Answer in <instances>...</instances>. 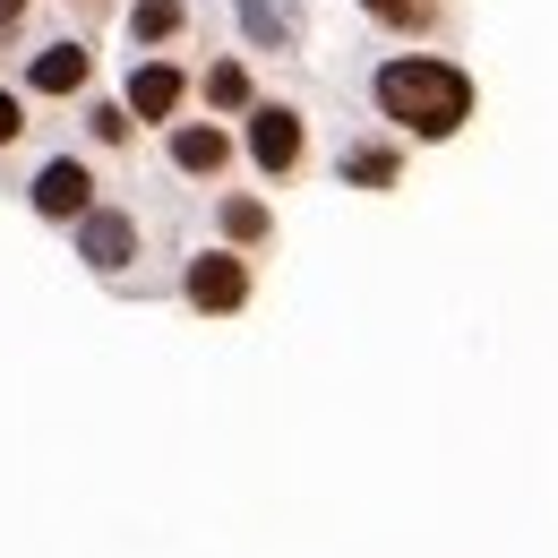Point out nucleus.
I'll list each match as a JSON object with an SVG mask.
<instances>
[{"label": "nucleus", "instance_id": "obj_1", "mask_svg": "<svg viewBox=\"0 0 558 558\" xmlns=\"http://www.w3.org/2000/svg\"><path fill=\"white\" fill-rule=\"evenodd\" d=\"M369 112L404 146H447V138L473 130L482 86H473L464 61H447V52H387V61L369 70Z\"/></svg>", "mask_w": 558, "mask_h": 558}, {"label": "nucleus", "instance_id": "obj_2", "mask_svg": "<svg viewBox=\"0 0 558 558\" xmlns=\"http://www.w3.org/2000/svg\"><path fill=\"white\" fill-rule=\"evenodd\" d=\"M241 155L258 163V181H301L310 172V112L283 95H258L241 112Z\"/></svg>", "mask_w": 558, "mask_h": 558}, {"label": "nucleus", "instance_id": "obj_3", "mask_svg": "<svg viewBox=\"0 0 558 558\" xmlns=\"http://www.w3.org/2000/svg\"><path fill=\"white\" fill-rule=\"evenodd\" d=\"M181 301L198 310V318H241L250 301H258V258L250 250H232V241H207L198 258H181Z\"/></svg>", "mask_w": 558, "mask_h": 558}, {"label": "nucleus", "instance_id": "obj_4", "mask_svg": "<svg viewBox=\"0 0 558 558\" xmlns=\"http://www.w3.org/2000/svg\"><path fill=\"white\" fill-rule=\"evenodd\" d=\"M163 163H172V172H181V181H232V163H241V130H232V121H172V130H163Z\"/></svg>", "mask_w": 558, "mask_h": 558}, {"label": "nucleus", "instance_id": "obj_5", "mask_svg": "<svg viewBox=\"0 0 558 558\" xmlns=\"http://www.w3.org/2000/svg\"><path fill=\"white\" fill-rule=\"evenodd\" d=\"M70 232H77V258H86L95 276H130V267L146 258V223L130 207H112V198H95Z\"/></svg>", "mask_w": 558, "mask_h": 558}, {"label": "nucleus", "instance_id": "obj_6", "mask_svg": "<svg viewBox=\"0 0 558 558\" xmlns=\"http://www.w3.org/2000/svg\"><path fill=\"white\" fill-rule=\"evenodd\" d=\"M17 86H26V104H35V95H44V104L95 95V44H86V35H52V44H35L26 70H17Z\"/></svg>", "mask_w": 558, "mask_h": 558}, {"label": "nucleus", "instance_id": "obj_7", "mask_svg": "<svg viewBox=\"0 0 558 558\" xmlns=\"http://www.w3.org/2000/svg\"><path fill=\"white\" fill-rule=\"evenodd\" d=\"M95 198H104V181H95V163H86V155H44V163H35V181H26V207L44 215V223H77Z\"/></svg>", "mask_w": 558, "mask_h": 558}, {"label": "nucleus", "instance_id": "obj_8", "mask_svg": "<svg viewBox=\"0 0 558 558\" xmlns=\"http://www.w3.org/2000/svg\"><path fill=\"white\" fill-rule=\"evenodd\" d=\"M190 95H198V77L181 70V61H172V52H146L138 70H130V86H121V104H130V112H138V130H172V121H181V104H190Z\"/></svg>", "mask_w": 558, "mask_h": 558}, {"label": "nucleus", "instance_id": "obj_9", "mask_svg": "<svg viewBox=\"0 0 558 558\" xmlns=\"http://www.w3.org/2000/svg\"><path fill=\"white\" fill-rule=\"evenodd\" d=\"M336 181L344 190H369V198H387V190H404V138L378 121L369 138H352L344 155H336Z\"/></svg>", "mask_w": 558, "mask_h": 558}, {"label": "nucleus", "instance_id": "obj_10", "mask_svg": "<svg viewBox=\"0 0 558 558\" xmlns=\"http://www.w3.org/2000/svg\"><path fill=\"white\" fill-rule=\"evenodd\" d=\"M215 241H232V250H267L276 241V207L258 198V190H215Z\"/></svg>", "mask_w": 558, "mask_h": 558}, {"label": "nucleus", "instance_id": "obj_11", "mask_svg": "<svg viewBox=\"0 0 558 558\" xmlns=\"http://www.w3.org/2000/svg\"><path fill=\"white\" fill-rule=\"evenodd\" d=\"M198 104H207L215 121H241V112L258 104V77H250V61H241V52H215L207 70H198Z\"/></svg>", "mask_w": 558, "mask_h": 558}, {"label": "nucleus", "instance_id": "obj_12", "mask_svg": "<svg viewBox=\"0 0 558 558\" xmlns=\"http://www.w3.org/2000/svg\"><path fill=\"white\" fill-rule=\"evenodd\" d=\"M378 35H396V44H429V35H447V0H352Z\"/></svg>", "mask_w": 558, "mask_h": 558}, {"label": "nucleus", "instance_id": "obj_13", "mask_svg": "<svg viewBox=\"0 0 558 558\" xmlns=\"http://www.w3.org/2000/svg\"><path fill=\"white\" fill-rule=\"evenodd\" d=\"M121 35H130V52H172L190 35V0H130Z\"/></svg>", "mask_w": 558, "mask_h": 558}, {"label": "nucleus", "instance_id": "obj_14", "mask_svg": "<svg viewBox=\"0 0 558 558\" xmlns=\"http://www.w3.org/2000/svg\"><path fill=\"white\" fill-rule=\"evenodd\" d=\"M86 146L130 155V146H138V112H130L121 95H86Z\"/></svg>", "mask_w": 558, "mask_h": 558}, {"label": "nucleus", "instance_id": "obj_15", "mask_svg": "<svg viewBox=\"0 0 558 558\" xmlns=\"http://www.w3.org/2000/svg\"><path fill=\"white\" fill-rule=\"evenodd\" d=\"M241 26H250L258 52H283V44L301 35V9H283V0H241Z\"/></svg>", "mask_w": 558, "mask_h": 558}, {"label": "nucleus", "instance_id": "obj_16", "mask_svg": "<svg viewBox=\"0 0 558 558\" xmlns=\"http://www.w3.org/2000/svg\"><path fill=\"white\" fill-rule=\"evenodd\" d=\"M26 138V86H0V155Z\"/></svg>", "mask_w": 558, "mask_h": 558}, {"label": "nucleus", "instance_id": "obj_17", "mask_svg": "<svg viewBox=\"0 0 558 558\" xmlns=\"http://www.w3.org/2000/svg\"><path fill=\"white\" fill-rule=\"evenodd\" d=\"M35 26V0H0V44H17Z\"/></svg>", "mask_w": 558, "mask_h": 558}, {"label": "nucleus", "instance_id": "obj_18", "mask_svg": "<svg viewBox=\"0 0 558 558\" xmlns=\"http://www.w3.org/2000/svg\"><path fill=\"white\" fill-rule=\"evenodd\" d=\"M70 9H77V17H104V9H112V0H70Z\"/></svg>", "mask_w": 558, "mask_h": 558}]
</instances>
